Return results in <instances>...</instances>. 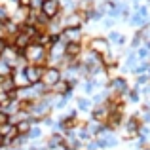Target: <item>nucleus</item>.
Returning a JSON list of instances; mask_svg holds the SVG:
<instances>
[{
  "instance_id": "f257e3e1",
  "label": "nucleus",
  "mask_w": 150,
  "mask_h": 150,
  "mask_svg": "<svg viewBox=\"0 0 150 150\" xmlns=\"http://www.w3.org/2000/svg\"><path fill=\"white\" fill-rule=\"evenodd\" d=\"M23 57L27 59L29 65L34 67H48V48H44L42 44H36V42H30L29 46L23 51Z\"/></svg>"
},
{
  "instance_id": "1a4fd4ad",
  "label": "nucleus",
  "mask_w": 150,
  "mask_h": 150,
  "mask_svg": "<svg viewBox=\"0 0 150 150\" xmlns=\"http://www.w3.org/2000/svg\"><path fill=\"white\" fill-rule=\"evenodd\" d=\"M29 15H30L29 6H17V10L13 11V17H11V23H15L17 27H23L29 23Z\"/></svg>"
},
{
  "instance_id": "39448f33",
  "label": "nucleus",
  "mask_w": 150,
  "mask_h": 150,
  "mask_svg": "<svg viewBox=\"0 0 150 150\" xmlns=\"http://www.w3.org/2000/svg\"><path fill=\"white\" fill-rule=\"evenodd\" d=\"M108 91L114 93V95H124V93L129 91V84L125 78L122 76H114L112 80L108 82Z\"/></svg>"
},
{
  "instance_id": "412c9836",
  "label": "nucleus",
  "mask_w": 150,
  "mask_h": 150,
  "mask_svg": "<svg viewBox=\"0 0 150 150\" xmlns=\"http://www.w3.org/2000/svg\"><path fill=\"white\" fill-rule=\"evenodd\" d=\"M0 40H8L10 42V33H8V29H6L4 23H0Z\"/></svg>"
},
{
  "instance_id": "ddd939ff",
  "label": "nucleus",
  "mask_w": 150,
  "mask_h": 150,
  "mask_svg": "<svg viewBox=\"0 0 150 150\" xmlns=\"http://www.w3.org/2000/svg\"><path fill=\"white\" fill-rule=\"evenodd\" d=\"M63 143H65V137L63 135H59V133H53V135L48 139V143H46V146H48L50 150H53V148H59V146H63Z\"/></svg>"
},
{
  "instance_id": "4468645a",
  "label": "nucleus",
  "mask_w": 150,
  "mask_h": 150,
  "mask_svg": "<svg viewBox=\"0 0 150 150\" xmlns=\"http://www.w3.org/2000/svg\"><path fill=\"white\" fill-rule=\"evenodd\" d=\"M13 89H15V86H13V78L11 76L0 78V91L2 93H11Z\"/></svg>"
},
{
  "instance_id": "423d86ee",
  "label": "nucleus",
  "mask_w": 150,
  "mask_h": 150,
  "mask_svg": "<svg viewBox=\"0 0 150 150\" xmlns=\"http://www.w3.org/2000/svg\"><path fill=\"white\" fill-rule=\"evenodd\" d=\"M59 36H61V40L65 44H82L84 34H82L80 29H63V33Z\"/></svg>"
},
{
  "instance_id": "bb28decb",
  "label": "nucleus",
  "mask_w": 150,
  "mask_h": 150,
  "mask_svg": "<svg viewBox=\"0 0 150 150\" xmlns=\"http://www.w3.org/2000/svg\"><path fill=\"white\" fill-rule=\"evenodd\" d=\"M8 21V11L4 6H0V23H6Z\"/></svg>"
},
{
  "instance_id": "9b49d317",
  "label": "nucleus",
  "mask_w": 150,
  "mask_h": 150,
  "mask_svg": "<svg viewBox=\"0 0 150 150\" xmlns=\"http://www.w3.org/2000/svg\"><path fill=\"white\" fill-rule=\"evenodd\" d=\"M141 127H143V122L139 120V116H131L125 122V131H127V135H139Z\"/></svg>"
},
{
  "instance_id": "20e7f679",
  "label": "nucleus",
  "mask_w": 150,
  "mask_h": 150,
  "mask_svg": "<svg viewBox=\"0 0 150 150\" xmlns=\"http://www.w3.org/2000/svg\"><path fill=\"white\" fill-rule=\"evenodd\" d=\"M40 13L48 19H53L61 13V0H44L40 6Z\"/></svg>"
},
{
  "instance_id": "5701e85b",
  "label": "nucleus",
  "mask_w": 150,
  "mask_h": 150,
  "mask_svg": "<svg viewBox=\"0 0 150 150\" xmlns=\"http://www.w3.org/2000/svg\"><path fill=\"white\" fill-rule=\"evenodd\" d=\"M148 55H150L148 48H146V46H141V50H139V53H137V57H139V59H146Z\"/></svg>"
},
{
  "instance_id": "b1692460",
  "label": "nucleus",
  "mask_w": 150,
  "mask_h": 150,
  "mask_svg": "<svg viewBox=\"0 0 150 150\" xmlns=\"http://www.w3.org/2000/svg\"><path fill=\"white\" fill-rule=\"evenodd\" d=\"M148 82H150V76H148V74H139V78H137V84H139V86L148 84Z\"/></svg>"
},
{
  "instance_id": "a878e982",
  "label": "nucleus",
  "mask_w": 150,
  "mask_h": 150,
  "mask_svg": "<svg viewBox=\"0 0 150 150\" xmlns=\"http://www.w3.org/2000/svg\"><path fill=\"white\" fill-rule=\"evenodd\" d=\"M127 99H129V101H133V103H137V101H139V93H137L135 89H133V91L129 89V91H127Z\"/></svg>"
},
{
  "instance_id": "c85d7f7f",
  "label": "nucleus",
  "mask_w": 150,
  "mask_h": 150,
  "mask_svg": "<svg viewBox=\"0 0 150 150\" xmlns=\"http://www.w3.org/2000/svg\"><path fill=\"white\" fill-rule=\"evenodd\" d=\"M146 2H150V0H146Z\"/></svg>"
},
{
  "instance_id": "a211bd4d",
  "label": "nucleus",
  "mask_w": 150,
  "mask_h": 150,
  "mask_svg": "<svg viewBox=\"0 0 150 150\" xmlns=\"http://www.w3.org/2000/svg\"><path fill=\"white\" fill-rule=\"evenodd\" d=\"M11 74H13V69H11L8 63L0 61V78H4V76H11Z\"/></svg>"
},
{
  "instance_id": "7ed1b4c3",
  "label": "nucleus",
  "mask_w": 150,
  "mask_h": 150,
  "mask_svg": "<svg viewBox=\"0 0 150 150\" xmlns=\"http://www.w3.org/2000/svg\"><path fill=\"white\" fill-rule=\"evenodd\" d=\"M63 78L61 70L55 69V67H44V72H42V84L46 86V88H51V86H55L59 80Z\"/></svg>"
},
{
  "instance_id": "4be33fe9",
  "label": "nucleus",
  "mask_w": 150,
  "mask_h": 150,
  "mask_svg": "<svg viewBox=\"0 0 150 150\" xmlns=\"http://www.w3.org/2000/svg\"><path fill=\"white\" fill-rule=\"evenodd\" d=\"M93 89H95V82H93V80H88L84 84V91L89 95V93H93Z\"/></svg>"
},
{
  "instance_id": "cd10ccee",
  "label": "nucleus",
  "mask_w": 150,
  "mask_h": 150,
  "mask_svg": "<svg viewBox=\"0 0 150 150\" xmlns=\"http://www.w3.org/2000/svg\"><path fill=\"white\" fill-rule=\"evenodd\" d=\"M11 2H17V4H19V0H11Z\"/></svg>"
},
{
  "instance_id": "aec40b11",
  "label": "nucleus",
  "mask_w": 150,
  "mask_h": 150,
  "mask_svg": "<svg viewBox=\"0 0 150 150\" xmlns=\"http://www.w3.org/2000/svg\"><path fill=\"white\" fill-rule=\"evenodd\" d=\"M40 135H42V129L36 127V125H33V127H30V131L27 133V139H38Z\"/></svg>"
},
{
  "instance_id": "2eb2a0df",
  "label": "nucleus",
  "mask_w": 150,
  "mask_h": 150,
  "mask_svg": "<svg viewBox=\"0 0 150 150\" xmlns=\"http://www.w3.org/2000/svg\"><path fill=\"white\" fill-rule=\"evenodd\" d=\"M129 23L135 27H144L146 25V13H139V11H135V13L131 15V19H129Z\"/></svg>"
},
{
  "instance_id": "6ab92c4d",
  "label": "nucleus",
  "mask_w": 150,
  "mask_h": 150,
  "mask_svg": "<svg viewBox=\"0 0 150 150\" xmlns=\"http://www.w3.org/2000/svg\"><path fill=\"white\" fill-rule=\"evenodd\" d=\"M91 99H86V97L78 99V110H91Z\"/></svg>"
},
{
  "instance_id": "dca6fc26",
  "label": "nucleus",
  "mask_w": 150,
  "mask_h": 150,
  "mask_svg": "<svg viewBox=\"0 0 150 150\" xmlns=\"http://www.w3.org/2000/svg\"><path fill=\"white\" fill-rule=\"evenodd\" d=\"M108 42H114V44H118V46H124V44H125V36H122L118 30H110Z\"/></svg>"
},
{
  "instance_id": "0eeeda50",
  "label": "nucleus",
  "mask_w": 150,
  "mask_h": 150,
  "mask_svg": "<svg viewBox=\"0 0 150 150\" xmlns=\"http://www.w3.org/2000/svg\"><path fill=\"white\" fill-rule=\"evenodd\" d=\"M21 70H23V74L27 76V80H29V84H30V86L40 84V80H42V72H44V69H42V67L27 65L25 69H21Z\"/></svg>"
},
{
  "instance_id": "f3484780",
  "label": "nucleus",
  "mask_w": 150,
  "mask_h": 150,
  "mask_svg": "<svg viewBox=\"0 0 150 150\" xmlns=\"http://www.w3.org/2000/svg\"><path fill=\"white\" fill-rule=\"evenodd\" d=\"M137 63H139V57H137V53L129 51V55H127V61H125V69L133 70V69L137 67Z\"/></svg>"
},
{
  "instance_id": "f03ea898",
  "label": "nucleus",
  "mask_w": 150,
  "mask_h": 150,
  "mask_svg": "<svg viewBox=\"0 0 150 150\" xmlns=\"http://www.w3.org/2000/svg\"><path fill=\"white\" fill-rule=\"evenodd\" d=\"M88 51L103 57V55L110 53V42L103 36H93V38H89V42H88Z\"/></svg>"
},
{
  "instance_id": "393cba45",
  "label": "nucleus",
  "mask_w": 150,
  "mask_h": 150,
  "mask_svg": "<svg viewBox=\"0 0 150 150\" xmlns=\"http://www.w3.org/2000/svg\"><path fill=\"white\" fill-rule=\"evenodd\" d=\"M6 124H10V116H8L6 112H2V110H0V127H2V125H6Z\"/></svg>"
},
{
  "instance_id": "9d476101",
  "label": "nucleus",
  "mask_w": 150,
  "mask_h": 150,
  "mask_svg": "<svg viewBox=\"0 0 150 150\" xmlns=\"http://www.w3.org/2000/svg\"><path fill=\"white\" fill-rule=\"evenodd\" d=\"M91 116H93V120H95L97 124H105V122L108 120V116H110L108 105H106V103H103V105H97L95 108H91Z\"/></svg>"
},
{
  "instance_id": "6e6552de",
  "label": "nucleus",
  "mask_w": 150,
  "mask_h": 150,
  "mask_svg": "<svg viewBox=\"0 0 150 150\" xmlns=\"http://www.w3.org/2000/svg\"><path fill=\"white\" fill-rule=\"evenodd\" d=\"M70 89H72V84L69 80H65V78H61L55 86L50 88V93H53L55 97H67V95H70Z\"/></svg>"
},
{
  "instance_id": "f8f14e48",
  "label": "nucleus",
  "mask_w": 150,
  "mask_h": 150,
  "mask_svg": "<svg viewBox=\"0 0 150 150\" xmlns=\"http://www.w3.org/2000/svg\"><path fill=\"white\" fill-rule=\"evenodd\" d=\"M122 122H124V112H110L108 120L105 122V125L108 129H116L122 125Z\"/></svg>"
}]
</instances>
